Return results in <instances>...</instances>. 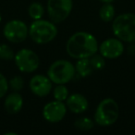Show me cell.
Instances as JSON below:
<instances>
[{"instance_id": "cell-17", "label": "cell", "mask_w": 135, "mask_h": 135, "mask_svg": "<svg viewBox=\"0 0 135 135\" xmlns=\"http://www.w3.org/2000/svg\"><path fill=\"white\" fill-rule=\"evenodd\" d=\"M28 13L29 16L33 21H36V20H40L43 18L44 14H45V8H44L42 4H40L38 2H33L29 7Z\"/></svg>"}, {"instance_id": "cell-10", "label": "cell", "mask_w": 135, "mask_h": 135, "mask_svg": "<svg viewBox=\"0 0 135 135\" xmlns=\"http://www.w3.org/2000/svg\"><path fill=\"white\" fill-rule=\"evenodd\" d=\"M99 54L107 59H115L122 56L124 52L123 42L118 38H108L103 41L98 47Z\"/></svg>"}, {"instance_id": "cell-12", "label": "cell", "mask_w": 135, "mask_h": 135, "mask_svg": "<svg viewBox=\"0 0 135 135\" xmlns=\"http://www.w3.org/2000/svg\"><path fill=\"white\" fill-rule=\"evenodd\" d=\"M66 105L70 112L74 114H81L87 110L89 102L81 94H72L66 99Z\"/></svg>"}, {"instance_id": "cell-14", "label": "cell", "mask_w": 135, "mask_h": 135, "mask_svg": "<svg viewBox=\"0 0 135 135\" xmlns=\"http://www.w3.org/2000/svg\"><path fill=\"white\" fill-rule=\"evenodd\" d=\"M75 70L76 73L81 78L88 77L94 71L89 57L77 59V62L75 64Z\"/></svg>"}, {"instance_id": "cell-20", "label": "cell", "mask_w": 135, "mask_h": 135, "mask_svg": "<svg viewBox=\"0 0 135 135\" xmlns=\"http://www.w3.org/2000/svg\"><path fill=\"white\" fill-rule=\"evenodd\" d=\"M14 52L8 45L1 44L0 45V59L10 60L14 58Z\"/></svg>"}, {"instance_id": "cell-21", "label": "cell", "mask_w": 135, "mask_h": 135, "mask_svg": "<svg viewBox=\"0 0 135 135\" xmlns=\"http://www.w3.org/2000/svg\"><path fill=\"white\" fill-rule=\"evenodd\" d=\"M8 85L14 92H19L24 86V80L21 76H15L13 77L8 83Z\"/></svg>"}, {"instance_id": "cell-9", "label": "cell", "mask_w": 135, "mask_h": 135, "mask_svg": "<svg viewBox=\"0 0 135 135\" xmlns=\"http://www.w3.org/2000/svg\"><path fill=\"white\" fill-rule=\"evenodd\" d=\"M67 110V105L64 104V102L54 100L44 107L43 117L47 122L57 123L65 118Z\"/></svg>"}, {"instance_id": "cell-18", "label": "cell", "mask_w": 135, "mask_h": 135, "mask_svg": "<svg viewBox=\"0 0 135 135\" xmlns=\"http://www.w3.org/2000/svg\"><path fill=\"white\" fill-rule=\"evenodd\" d=\"M53 95L55 100L64 102L70 95L69 94V89L67 88L65 84H56V86L53 89Z\"/></svg>"}, {"instance_id": "cell-1", "label": "cell", "mask_w": 135, "mask_h": 135, "mask_svg": "<svg viewBox=\"0 0 135 135\" xmlns=\"http://www.w3.org/2000/svg\"><path fill=\"white\" fill-rule=\"evenodd\" d=\"M98 42L92 33L87 32H77L67 41L66 51L74 59L91 57L98 52Z\"/></svg>"}, {"instance_id": "cell-7", "label": "cell", "mask_w": 135, "mask_h": 135, "mask_svg": "<svg viewBox=\"0 0 135 135\" xmlns=\"http://www.w3.org/2000/svg\"><path fill=\"white\" fill-rule=\"evenodd\" d=\"M15 64L21 72L31 73L37 70L40 66V58L34 51L23 48L18 51L14 56Z\"/></svg>"}, {"instance_id": "cell-15", "label": "cell", "mask_w": 135, "mask_h": 135, "mask_svg": "<svg viewBox=\"0 0 135 135\" xmlns=\"http://www.w3.org/2000/svg\"><path fill=\"white\" fill-rule=\"evenodd\" d=\"M115 7L111 3H104L99 9V17L105 22H110L115 18Z\"/></svg>"}, {"instance_id": "cell-6", "label": "cell", "mask_w": 135, "mask_h": 135, "mask_svg": "<svg viewBox=\"0 0 135 135\" xmlns=\"http://www.w3.org/2000/svg\"><path fill=\"white\" fill-rule=\"evenodd\" d=\"M73 7L72 0H47V14L49 20L57 24L69 18Z\"/></svg>"}, {"instance_id": "cell-24", "label": "cell", "mask_w": 135, "mask_h": 135, "mask_svg": "<svg viewBox=\"0 0 135 135\" xmlns=\"http://www.w3.org/2000/svg\"><path fill=\"white\" fill-rule=\"evenodd\" d=\"M5 135H17V133H15V132H7V133H5Z\"/></svg>"}, {"instance_id": "cell-3", "label": "cell", "mask_w": 135, "mask_h": 135, "mask_svg": "<svg viewBox=\"0 0 135 135\" xmlns=\"http://www.w3.org/2000/svg\"><path fill=\"white\" fill-rule=\"evenodd\" d=\"M57 35V28L51 21L36 20L29 28V36L36 44L45 45L52 42Z\"/></svg>"}, {"instance_id": "cell-11", "label": "cell", "mask_w": 135, "mask_h": 135, "mask_svg": "<svg viewBox=\"0 0 135 135\" xmlns=\"http://www.w3.org/2000/svg\"><path fill=\"white\" fill-rule=\"evenodd\" d=\"M29 86L33 94L39 97H45L48 95L53 89V83L48 76L43 74L34 75L31 79Z\"/></svg>"}, {"instance_id": "cell-8", "label": "cell", "mask_w": 135, "mask_h": 135, "mask_svg": "<svg viewBox=\"0 0 135 135\" xmlns=\"http://www.w3.org/2000/svg\"><path fill=\"white\" fill-rule=\"evenodd\" d=\"M3 33L9 42L20 44L27 39L29 35V28L22 21L13 20L8 21L4 26Z\"/></svg>"}, {"instance_id": "cell-16", "label": "cell", "mask_w": 135, "mask_h": 135, "mask_svg": "<svg viewBox=\"0 0 135 135\" xmlns=\"http://www.w3.org/2000/svg\"><path fill=\"white\" fill-rule=\"evenodd\" d=\"M94 120L92 118H88V117H81L75 120L74 122V127L78 129V131H88L94 128Z\"/></svg>"}, {"instance_id": "cell-5", "label": "cell", "mask_w": 135, "mask_h": 135, "mask_svg": "<svg viewBox=\"0 0 135 135\" xmlns=\"http://www.w3.org/2000/svg\"><path fill=\"white\" fill-rule=\"evenodd\" d=\"M75 66L69 60L58 59L47 70V76L55 84H66L75 77Z\"/></svg>"}, {"instance_id": "cell-2", "label": "cell", "mask_w": 135, "mask_h": 135, "mask_svg": "<svg viewBox=\"0 0 135 135\" xmlns=\"http://www.w3.org/2000/svg\"><path fill=\"white\" fill-rule=\"evenodd\" d=\"M112 21V31L117 38L126 43H135V14H120Z\"/></svg>"}, {"instance_id": "cell-19", "label": "cell", "mask_w": 135, "mask_h": 135, "mask_svg": "<svg viewBox=\"0 0 135 135\" xmlns=\"http://www.w3.org/2000/svg\"><path fill=\"white\" fill-rule=\"evenodd\" d=\"M90 58L91 64H92L93 68L94 70H103L105 66V58L102 56L100 54H94Z\"/></svg>"}, {"instance_id": "cell-22", "label": "cell", "mask_w": 135, "mask_h": 135, "mask_svg": "<svg viewBox=\"0 0 135 135\" xmlns=\"http://www.w3.org/2000/svg\"><path fill=\"white\" fill-rule=\"evenodd\" d=\"M8 81L2 73H0V98L4 97L8 90Z\"/></svg>"}, {"instance_id": "cell-23", "label": "cell", "mask_w": 135, "mask_h": 135, "mask_svg": "<svg viewBox=\"0 0 135 135\" xmlns=\"http://www.w3.org/2000/svg\"><path fill=\"white\" fill-rule=\"evenodd\" d=\"M99 1H101V2H103V3H112V2H114V0H99Z\"/></svg>"}, {"instance_id": "cell-4", "label": "cell", "mask_w": 135, "mask_h": 135, "mask_svg": "<svg viewBox=\"0 0 135 135\" xmlns=\"http://www.w3.org/2000/svg\"><path fill=\"white\" fill-rule=\"evenodd\" d=\"M119 116V107L113 98L103 99L95 109L94 116V123L101 127L111 126L118 120Z\"/></svg>"}, {"instance_id": "cell-25", "label": "cell", "mask_w": 135, "mask_h": 135, "mask_svg": "<svg viewBox=\"0 0 135 135\" xmlns=\"http://www.w3.org/2000/svg\"><path fill=\"white\" fill-rule=\"evenodd\" d=\"M0 22H1V15H0Z\"/></svg>"}, {"instance_id": "cell-13", "label": "cell", "mask_w": 135, "mask_h": 135, "mask_svg": "<svg viewBox=\"0 0 135 135\" xmlns=\"http://www.w3.org/2000/svg\"><path fill=\"white\" fill-rule=\"evenodd\" d=\"M5 109L8 114H17L21 110L23 105L22 96L18 92L11 93L5 99Z\"/></svg>"}]
</instances>
